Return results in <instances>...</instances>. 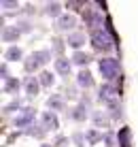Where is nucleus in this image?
I'll return each mask as SVG.
<instances>
[{
    "label": "nucleus",
    "mask_w": 138,
    "mask_h": 147,
    "mask_svg": "<svg viewBox=\"0 0 138 147\" xmlns=\"http://www.w3.org/2000/svg\"><path fill=\"white\" fill-rule=\"evenodd\" d=\"M74 22H76V19H74V15H72V13H66V15H60L58 26L62 28V30H70V28L74 26Z\"/></svg>",
    "instance_id": "5"
},
{
    "label": "nucleus",
    "mask_w": 138,
    "mask_h": 147,
    "mask_svg": "<svg viewBox=\"0 0 138 147\" xmlns=\"http://www.w3.org/2000/svg\"><path fill=\"white\" fill-rule=\"evenodd\" d=\"M89 40L98 51H109L113 47V40H111V34L106 32L104 28H98V30H91L89 34Z\"/></svg>",
    "instance_id": "1"
},
{
    "label": "nucleus",
    "mask_w": 138,
    "mask_h": 147,
    "mask_svg": "<svg viewBox=\"0 0 138 147\" xmlns=\"http://www.w3.org/2000/svg\"><path fill=\"white\" fill-rule=\"evenodd\" d=\"M87 141H89V143H98V141H100V132H98V130H89V132H87Z\"/></svg>",
    "instance_id": "16"
},
{
    "label": "nucleus",
    "mask_w": 138,
    "mask_h": 147,
    "mask_svg": "<svg viewBox=\"0 0 138 147\" xmlns=\"http://www.w3.org/2000/svg\"><path fill=\"white\" fill-rule=\"evenodd\" d=\"M32 117H34V111L32 109H25V111H21V113L17 115L15 124L21 126V128H23V126H30V124H32Z\"/></svg>",
    "instance_id": "4"
},
{
    "label": "nucleus",
    "mask_w": 138,
    "mask_h": 147,
    "mask_svg": "<svg viewBox=\"0 0 138 147\" xmlns=\"http://www.w3.org/2000/svg\"><path fill=\"white\" fill-rule=\"evenodd\" d=\"M100 73L104 79H117L119 77V62H117L115 58H104L100 60Z\"/></svg>",
    "instance_id": "2"
},
{
    "label": "nucleus",
    "mask_w": 138,
    "mask_h": 147,
    "mask_svg": "<svg viewBox=\"0 0 138 147\" xmlns=\"http://www.w3.org/2000/svg\"><path fill=\"white\" fill-rule=\"evenodd\" d=\"M40 83H43V85H49V83H51V75H49V73H43V75H40Z\"/></svg>",
    "instance_id": "20"
},
{
    "label": "nucleus",
    "mask_w": 138,
    "mask_h": 147,
    "mask_svg": "<svg viewBox=\"0 0 138 147\" xmlns=\"http://www.w3.org/2000/svg\"><path fill=\"white\" fill-rule=\"evenodd\" d=\"M79 83L83 85V88H89V85H94V79H91L89 70H81V73H79Z\"/></svg>",
    "instance_id": "8"
},
{
    "label": "nucleus",
    "mask_w": 138,
    "mask_h": 147,
    "mask_svg": "<svg viewBox=\"0 0 138 147\" xmlns=\"http://www.w3.org/2000/svg\"><path fill=\"white\" fill-rule=\"evenodd\" d=\"M72 62H74V64H87V55L81 53V51H76L74 58H72Z\"/></svg>",
    "instance_id": "15"
},
{
    "label": "nucleus",
    "mask_w": 138,
    "mask_h": 147,
    "mask_svg": "<svg viewBox=\"0 0 138 147\" xmlns=\"http://www.w3.org/2000/svg\"><path fill=\"white\" fill-rule=\"evenodd\" d=\"M83 43H85V34H81V32H72L68 36V45H70V47H74V49L81 47Z\"/></svg>",
    "instance_id": "6"
},
{
    "label": "nucleus",
    "mask_w": 138,
    "mask_h": 147,
    "mask_svg": "<svg viewBox=\"0 0 138 147\" xmlns=\"http://www.w3.org/2000/svg\"><path fill=\"white\" fill-rule=\"evenodd\" d=\"M49 11H51V13H58V11H60V7H58V4H51Z\"/></svg>",
    "instance_id": "22"
},
{
    "label": "nucleus",
    "mask_w": 138,
    "mask_h": 147,
    "mask_svg": "<svg viewBox=\"0 0 138 147\" xmlns=\"http://www.w3.org/2000/svg\"><path fill=\"white\" fill-rule=\"evenodd\" d=\"M38 66H40V64L36 62V58H34V55H32V58L28 60V62H25V70H28V73H32V70H36Z\"/></svg>",
    "instance_id": "14"
},
{
    "label": "nucleus",
    "mask_w": 138,
    "mask_h": 147,
    "mask_svg": "<svg viewBox=\"0 0 138 147\" xmlns=\"http://www.w3.org/2000/svg\"><path fill=\"white\" fill-rule=\"evenodd\" d=\"M17 36H19V28H7L2 38H4V40H15Z\"/></svg>",
    "instance_id": "9"
},
{
    "label": "nucleus",
    "mask_w": 138,
    "mask_h": 147,
    "mask_svg": "<svg viewBox=\"0 0 138 147\" xmlns=\"http://www.w3.org/2000/svg\"><path fill=\"white\" fill-rule=\"evenodd\" d=\"M43 147H49V145H43Z\"/></svg>",
    "instance_id": "23"
},
{
    "label": "nucleus",
    "mask_w": 138,
    "mask_h": 147,
    "mask_svg": "<svg viewBox=\"0 0 138 147\" xmlns=\"http://www.w3.org/2000/svg\"><path fill=\"white\" fill-rule=\"evenodd\" d=\"M25 90H28V94H36L38 92V81L36 79H28L25 81Z\"/></svg>",
    "instance_id": "10"
},
{
    "label": "nucleus",
    "mask_w": 138,
    "mask_h": 147,
    "mask_svg": "<svg viewBox=\"0 0 138 147\" xmlns=\"http://www.w3.org/2000/svg\"><path fill=\"white\" fill-rule=\"evenodd\" d=\"M21 58V49H17V47H11L7 51V60H19Z\"/></svg>",
    "instance_id": "12"
},
{
    "label": "nucleus",
    "mask_w": 138,
    "mask_h": 147,
    "mask_svg": "<svg viewBox=\"0 0 138 147\" xmlns=\"http://www.w3.org/2000/svg\"><path fill=\"white\" fill-rule=\"evenodd\" d=\"M100 96L109 107H115L117 100H119V92H117V88H113V85H104V88L100 90Z\"/></svg>",
    "instance_id": "3"
},
{
    "label": "nucleus",
    "mask_w": 138,
    "mask_h": 147,
    "mask_svg": "<svg viewBox=\"0 0 138 147\" xmlns=\"http://www.w3.org/2000/svg\"><path fill=\"white\" fill-rule=\"evenodd\" d=\"M94 119H96V124H100V126H102V124L106 121L104 117H102V113H96V115H94Z\"/></svg>",
    "instance_id": "21"
},
{
    "label": "nucleus",
    "mask_w": 138,
    "mask_h": 147,
    "mask_svg": "<svg viewBox=\"0 0 138 147\" xmlns=\"http://www.w3.org/2000/svg\"><path fill=\"white\" fill-rule=\"evenodd\" d=\"M49 107H51V109H62V102H60V96H51V98H49Z\"/></svg>",
    "instance_id": "17"
},
{
    "label": "nucleus",
    "mask_w": 138,
    "mask_h": 147,
    "mask_svg": "<svg viewBox=\"0 0 138 147\" xmlns=\"http://www.w3.org/2000/svg\"><path fill=\"white\" fill-rule=\"evenodd\" d=\"M55 68H58V73L60 75H68V70H70V62L66 58H58V62H55Z\"/></svg>",
    "instance_id": "7"
},
{
    "label": "nucleus",
    "mask_w": 138,
    "mask_h": 147,
    "mask_svg": "<svg viewBox=\"0 0 138 147\" xmlns=\"http://www.w3.org/2000/svg\"><path fill=\"white\" fill-rule=\"evenodd\" d=\"M34 58H36V62L40 64V66H43L45 62H49V53L47 51H36V53H34Z\"/></svg>",
    "instance_id": "13"
},
{
    "label": "nucleus",
    "mask_w": 138,
    "mask_h": 147,
    "mask_svg": "<svg viewBox=\"0 0 138 147\" xmlns=\"http://www.w3.org/2000/svg\"><path fill=\"white\" fill-rule=\"evenodd\" d=\"M72 117H74L76 121H81V119H83V117H85V109H83V107H79V109H74V111H72Z\"/></svg>",
    "instance_id": "18"
},
{
    "label": "nucleus",
    "mask_w": 138,
    "mask_h": 147,
    "mask_svg": "<svg viewBox=\"0 0 138 147\" xmlns=\"http://www.w3.org/2000/svg\"><path fill=\"white\" fill-rule=\"evenodd\" d=\"M43 119H45V126H47V128H55V126H58V119H55V115H51V113H45Z\"/></svg>",
    "instance_id": "11"
},
{
    "label": "nucleus",
    "mask_w": 138,
    "mask_h": 147,
    "mask_svg": "<svg viewBox=\"0 0 138 147\" xmlns=\"http://www.w3.org/2000/svg\"><path fill=\"white\" fill-rule=\"evenodd\" d=\"M17 81H15V79H9V85H7V92H15V90H17Z\"/></svg>",
    "instance_id": "19"
}]
</instances>
